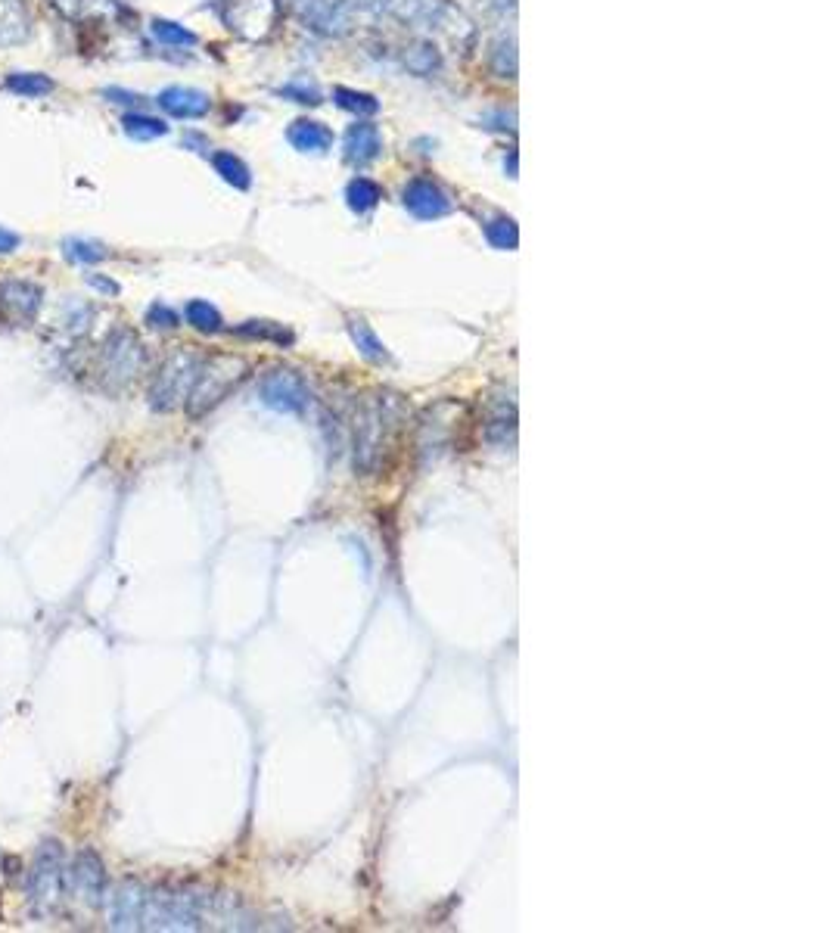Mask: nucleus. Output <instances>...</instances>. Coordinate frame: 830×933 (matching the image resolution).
Masks as SVG:
<instances>
[{
    "label": "nucleus",
    "mask_w": 830,
    "mask_h": 933,
    "mask_svg": "<svg viewBox=\"0 0 830 933\" xmlns=\"http://www.w3.org/2000/svg\"><path fill=\"white\" fill-rule=\"evenodd\" d=\"M280 94H283V97H290L293 103H308V106H318V103H321V91L314 88V84H308V81L283 84Z\"/></svg>",
    "instance_id": "obj_26"
},
{
    "label": "nucleus",
    "mask_w": 830,
    "mask_h": 933,
    "mask_svg": "<svg viewBox=\"0 0 830 933\" xmlns=\"http://www.w3.org/2000/svg\"><path fill=\"white\" fill-rule=\"evenodd\" d=\"M346 200H349L352 212L364 215V212H370L383 200V190H380L377 181H370V178H352L349 187H346Z\"/></svg>",
    "instance_id": "obj_18"
},
{
    "label": "nucleus",
    "mask_w": 830,
    "mask_h": 933,
    "mask_svg": "<svg viewBox=\"0 0 830 933\" xmlns=\"http://www.w3.org/2000/svg\"><path fill=\"white\" fill-rule=\"evenodd\" d=\"M66 853L56 840H44L28 871V909L35 918H56L66 906Z\"/></svg>",
    "instance_id": "obj_2"
},
{
    "label": "nucleus",
    "mask_w": 830,
    "mask_h": 933,
    "mask_svg": "<svg viewBox=\"0 0 830 933\" xmlns=\"http://www.w3.org/2000/svg\"><path fill=\"white\" fill-rule=\"evenodd\" d=\"M349 333L355 339V346L361 349V355L367 361H389V352L386 346L380 343V336L370 330V324L364 318H349Z\"/></svg>",
    "instance_id": "obj_19"
},
{
    "label": "nucleus",
    "mask_w": 830,
    "mask_h": 933,
    "mask_svg": "<svg viewBox=\"0 0 830 933\" xmlns=\"http://www.w3.org/2000/svg\"><path fill=\"white\" fill-rule=\"evenodd\" d=\"M66 899H72L75 906L97 912L106 899V868L103 859L94 850H78V856L69 865L66 874Z\"/></svg>",
    "instance_id": "obj_5"
},
{
    "label": "nucleus",
    "mask_w": 830,
    "mask_h": 933,
    "mask_svg": "<svg viewBox=\"0 0 830 933\" xmlns=\"http://www.w3.org/2000/svg\"><path fill=\"white\" fill-rule=\"evenodd\" d=\"M32 16L25 10V0H0V47H13L28 38Z\"/></svg>",
    "instance_id": "obj_14"
},
{
    "label": "nucleus",
    "mask_w": 830,
    "mask_h": 933,
    "mask_svg": "<svg viewBox=\"0 0 830 933\" xmlns=\"http://www.w3.org/2000/svg\"><path fill=\"white\" fill-rule=\"evenodd\" d=\"M405 209L420 221H436V218H445L451 212V200L436 181L414 178L405 187Z\"/></svg>",
    "instance_id": "obj_10"
},
{
    "label": "nucleus",
    "mask_w": 830,
    "mask_h": 933,
    "mask_svg": "<svg viewBox=\"0 0 830 933\" xmlns=\"http://www.w3.org/2000/svg\"><path fill=\"white\" fill-rule=\"evenodd\" d=\"M44 305V290L28 277H4L0 280V321L32 324Z\"/></svg>",
    "instance_id": "obj_8"
},
{
    "label": "nucleus",
    "mask_w": 830,
    "mask_h": 933,
    "mask_svg": "<svg viewBox=\"0 0 830 933\" xmlns=\"http://www.w3.org/2000/svg\"><path fill=\"white\" fill-rule=\"evenodd\" d=\"M84 280H88V284H91L94 290H100L103 296H119V284H116V280L103 277V274H100V277H97V274H88Z\"/></svg>",
    "instance_id": "obj_29"
},
{
    "label": "nucleus",
    "mask_w": 830,
    "mask_h": 933,
    "mask_svg": "<svg viewBox=\"0 0 830 933\" xmlns=\"http://www.w3.org/2000/svg\"><path fill=\"white\" fill-rule=\"evenodd\" d=\"M16 249H19V234L0 228V256H10V252H16Z\"/></svg>",
    "instance_id": "obj_30"
},
{
    "label": "nucleus",
    "mask_w": 830,
    "mask_h": 933,
    "mask_svg": "<svg viewBox=\"0 0 830 933\" xmlns=\"http://www.w3.org/2000/svg\"><path fill=\"white\" fill-rule=\"evenodd\" d=\"M103 100L116 103V106H131V109H137V106L147 103V97H143V94L125 91V88H103Z\"/></svg>",
    "instance_id": "obj_28"
},
{
    "label": "nucleus",
    "mask_w": 830,
    "mask_h": 933,
    "mask_svg": "<svg viewBox=\"0 0 830 933\" xmlns=\"http://www.w3.org/2000/svg\"><path fill=\"white\" fill-rule=\"evenodd\" d=\"M485 240H489L495 249H517V243H520L517 221H510V218L489 221V224H485Z\"/></svg>",
    "instance_id": "obj_24"
},
{
    "label": "nucleus",
    "mask_w": 830,
    "mask_h": 933,
    "mask_svg": "<svg viewBox=\"0 0 830 933\" xmlns=\"http://www.w3.org/2000/svg\"><path fill=\"white\" fill-rule=\"evenodd\" d=\"M386 405H389V399H374V402L364 405V411L358 417V427H355V467L361 473L377 467L380 448H383V436H386V423H389Z\"/></svg>",
    "instance_id": "obj_7"
},
{
    "label": "nucleus",
    "mask_w": 830,
    "mask_h": 933,
    "mask_svg": "<svg viewBox=\"0 0 830 933\" xmlns=\"http://www.w3.org/2000/svg\"><path fill=\"white\" fill-rule=\"evenodd\" d=\"M143 367H147V352H143L137 333L128 327L109 330L94 364L100 389H106L109 395L125 392L143 374Z\"/></svg>",
    "instance_id": "obj_3"
},
{
    "label": "nucleus",
    "mask_w": 830,
    "mask_h": 933,
    "mask_svg": "<svg viewBox=\"0 0 830 933\" xmlns=\"http://www.w3.org/2000/svg\"><path fill=\"white\" fill-rule=\"evenodd\" d=\"M342 153H346V162L349 165H370L377 162L380 153H383V134L377 125L370 122H355L349 131H346V140H342Z\"/></svg>",
    "instance_id": "obj_12"
},
{
    "label": "nucleus",
    "mask_w": 830,
    "mask_h": 933,
    "mask_svg": "<svg viewBox=\"0 0 830 933\" xmlns=\"http://www.w3.org/2000/svg\"><path fill=\"white\" fill-rule=\"evenodd\" d=\"M240 336H252V339H274L280 346H290L293 343V333H286L283 327L271 324V321H246L243 327H237Z\"/></svg>",
    "instance_id": "obj_25"
},
{
    "label": "nucleus",
    "mask_w": 830,
    "mask_h": 933,
    "mask_svg": "<svg viewBox=\"0 0 830 933\" xmlns=\"http://www.w3.org/2000/svg\"><path fill=\"white\" fill-rule=\"evenodd\" d=\"M112 930H203V927H240L231 902L199 890L147 887L125 881L103 899Z\"/></svg>",
    "instance_id": "obj_1"
},
{
    "label": "nucleus",
    "mask_w": 830,
    "mask_h": 933,
    "mask_svg": "<svg viewBox=\"0 0 830 933\" xmlns=\"http://www.w3.org/2000/svg\"><path fill=\"white\" fill-rule=\"evenodd\" d=\"M286 140L299 150V153H311V156H321L333 147V131L324 125V122H314V119H296L290 128H286Z\"/></svg>",
    "instance_id": "obj_13"
},
{
    "label": "nucleus",
    "mask_w": 830,
    "mask_h": 933,
    "mask_svg": "<svg viewBox=\"0 0 830 933\" xmlns=\"http://www.w3.org/2000/svg\"><path fill=\"white\" fill-rule=\"evenodd\" d=\"M259 399L262 405L280 414H296L308 405L311 392H308V383L296 371H271L259 383Z\"/></svg>",
    "instance_id": "obj_9"
},
{
    "label": "nucleus",
    "mask_w": 830,
    "mask_h": 933,
    "mask_svg": "<svg viewBox=\"0 0 830 933\" xmlns=\"http://www.w3.org/2000/svg\"><path fill=\"white\" fill-rule=\"evenodd\" d=\"M184 315H187V321H190L196 330H203V333H218V330L224 327V321H221V315H218V308L209 305V302H203V299L187 302Z\"/></svg>",
    "instance_id": "obj_21"
},
{
    "label": "nucleus",
    "mask_w": 830,
    "mask_h": 933,
    "mask_svg": "<svg viewBox=\"0 0 830 933\" xmlns=\"http://www.w3.org/2000/svg\"><path fill=\"white\" fill-rule=\"evenodd\" d=\"M156 103L168 112L171 119H203L212 109V97L206 91L184 88V84H171V88H165L156 97Z\"/></svg>",
    "instance_id": "obj_11"
},
{
    "label": "nucleus",
    "mask_w": 830,
    "mask_h": 933,
    "mask_svg": "<svg viewBox=\"0 0 830 933\" xmlns=\"http://www.w3.org/2000/svg\"><path fill=\"white\" fill-rule=\"evenodd\" d=\"M153 35L156 41L168 44V47H193L196 44V35L190 28H184L181 22H171V19H153Z\"/></svg>",
    "instance_id": "obj_22"
},
{
    "label": "nucleus",
    "mask_w": 830,
    "mask_h": 933,
    "mask_svg": "<svg viewBox=\"0 0 830 933\" xmlns=\"http://www.w3.org/2000/svg\"><path fill=\"white\" fill-rule=\"evenodd\" d=\"M184 147H196L193 153H206L209 150V140L203 134H184Z\"/></svg>",
    "instance_id": "obj_31"
},
{
    "label": "nucleus",
    "mask_w": 830,
    "mask_h": 933,
    "mask_svg": "<svg viewBox=\"0 0 830 933\" xmlns=\"http://www.w3.org/2000/svg\"><path fill=\"white\" fill-rule=\"evenodd\" d=\"M7 91L10 94H16V97H28V100H35V97H47V94H53L56 91V81L50 78V75H41V72H13V75H7Z\"/></svg>",
    "instance_id": "obj_15"
},
{
    "label": "nucleus",
    "mask_w": 830,
    "mask_h": 933,
    "mask_svg": "<svg viewBox=\"0 0 830 933\" xmlns=\"http://www.w3.org/2000/svg\"><path fill=\"white\" fill-rule=\"evenodd\" d=\"M178 311L175 308H168L165 302H156V305H150L147 308V324L150 327H159V330H171V327H178Z\"/></svg>",
    "instance_id": "obj_27"
},
{
    "label": "nucleus",
    "mask_w": 830,
    "mask_h": 933,
    "mask_svg": "<svg viewBox=\"0 0 830 933\" xmlns=\"http://www.w3.org/2000/svg\"><path fill=\"white\" fill-rule=\"evenodd\" d=\"M122 131L131 140H156L168 134V125L156 116H147V112H125L122 116Z\"/></svg>",
    "instance_id": "obj_17"
},
{
    "label": "nucleus",
    "mask_w": 830,
    "mask_h": 933,
    "mask_svg": "<svg viewBox=\"0 0 830 933\" xmlns=\"http://www.w3.org/2000/svg\"><path fill=\"white\" fill-rule=\"evenodd\" d=\"M63 256L72 262V265H97L103 259H109V252L94 243V240H84V237H66L63 240Z\"/></svg>",
    "instance_id": "obj_20"
},
{
    "label": "nucleus",
    "mask_w": 830,
    "mask_h": 933,
    "mask_svg": "<svg viewBox=\"0 0 830 933\" xmlns=\"http://www.w3.org/2000/svg\"><path fill=\"white\" fill-rule=\"evenodd\" d=\"M333 100H336V106H339V109L358 112V116H374V112H380L377 97H370V94H364V91L336 88V91H333Z\"/></svg>",
    "instance_id": "obj_23"
},
{
    "label": "nucleus",
    "mask_w": 830,
    "mask_h": 933,
    "mask_svg": "<svg viewBox=\"0 0 830 933\" xmlns=\"http://www.w3.org/2000/svg\"><path fill=\"white\" fill-rule=\"evenodd\" d=\"M203 364H206V355H199L193 349H178L175 355H168L150 383V408L159 414H171L184 408L193 395L199 374H203Z\"/></svg>",
    "instance_id": "obj_4"
},
{
    "label": "nucleus",
    "mask_w": 830,
    "mask_h": 933,
    "mask_svg": "<svg viewBox=\"0 0 830 933\" xmlns=\"http://www.w3.org/2000/svg\"><path fill=\"white\" fill-rule=\"evenodd\" d=\"M212 165H215V172L231 187H237V190H249L252 187V172H249V165L240 156H234V153H212Z\"/></svg>",
    "instance_id": "obj_16"
},
{
    "label": "nucleus",
    "mask_w": 830,
    "mask_h": 933,
    "mask_svg": "<svg viewBox=\"0 0 830 933\" xmlns=\"http://www.w3.org/2000/svg\"><path fill=\"white\" fill-rule=\"evenodd\" d=\"M240 361H234V358H206V364H203V374H199V380H196V386H193V395L187 399V411L193 414V417H199V414H206L209 408H215L227 392H231V386L240 380Z\"/></svg>",
    "instance_id": "obj_6"
}]
</instances>
